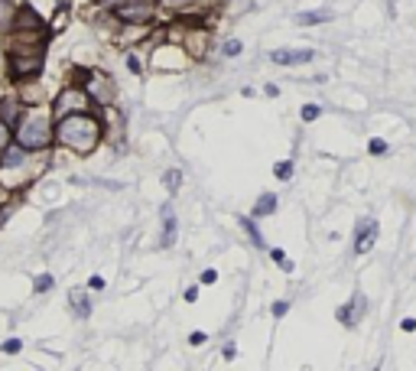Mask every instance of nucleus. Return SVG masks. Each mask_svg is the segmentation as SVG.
<instances>
[{"label":"nucleus","instance_id":"6ab92c4d","mask_svg":"<svg viewBox=\"0 0 416 371\" xmlns=\"http://www.w3.org/2000/svg\"><path fill=\"white\" fill-rule=\"evenodd\" d=\"M286 309H290V303H286V300L273 303V316H286Z\"/></svg>","mask_w":416,"mask_h":371},{"label":"nucleus","instance_id":"ddd939ff","mask_svg":"<svg viewBox=\"0 0 416 371\" xmlns=\"http://www.w3.org/2000/svg\"><path fill=\"white\" fill-rule=\"evenodd\" d=\"M13 20H10V4L7 0H0V26H10Z\"/></svg>","mask_w":416,"mask_h":371},{"label":"nucleus","instance_id":"f8f14e48","mask_svg":"<svg viewBox=\"0 0 416 371\" xmlns=\"http://www.w3.org/2000/svg\"><path fill=\"white\" fill-rule=\"evenodd\" d=\"M319 114H322V108H319V104H306V108H302V121H316Z\"/></svg>","mask_w":416,"mask_h":371},{"label":"nucleus","instance_id":"393cba45","mask_svg":"<svg viewBox=\"0 0 416 371\" xmlns=\"http://www.w3.org/2000/svg\"><path fill=\"white\" fill-rule=\"evenodd\" d=\"M163 4H182V0H163Z\"/></svg>","mask_w":416,"mask_h":371},{"label":"nucleus","instance_id":"7ed1b4c3","mask_svg":"<svg viewBox=\"0 0 416 371\" xmlns=\"http://www.w3.org/2000/svg\"><path fill=\"white\" fill-rule=\"evenodd\" d=\"M374 241H378V222H374V218H364V222H358V232H355V254H368Z\"/></svg>","mask_w":416,"mask_h":371},{"label":"nucleus","instance_id":"9d476101","mask_svg":"<svg viewBox=\"0 0 416 371\" xmlns=\"http://www.w3.org/2000/svg\"><path fill=\"white\" fill-rule=\"evenodd\" d=\"M368 154H374V156H384V154H387V140H381V137H371V140H368Z\"/></svg>","mask_w":416,"mask_h":371},{"label":"nucleus","instance_id":"423d86ee","mask_svg":"<svg viewBox=\"0 0 416 371\" xmlns=\"http://www.w3.org/2000/svg\"><path fill=\"white\" fill-rule=\"evenodd\" d=\"M329 20H332L329 10H306V14L296 16V23L300 26H316V23H329Z\"/></svg>","mask_w":416,"mask_h":371},{"label":"nucleus","instance_id":"b1692460","mask_svg":"<svg viewBox=\"0 0 416 371\" xmlns=\"http://www.w3.org/2000/svg\"><path fill=\"white\" fill-rule=\"evenodd\" d=\"M189 342H192V345H202V342H205V333H192V339Z\"/></svg>","mask_w":416,"mask_h":371},{"label":"nucleus","instance_id":"aec40b11","mask_svg":"<svg viewBox=\"0 0 416 371\" xmlns=\"http://www.w3.org/2000/svg\"><path fill=\"white\" fill-rule=\"evenodd\" d=\"M4 352H20V339H10V342H4Z\"/></svg>","mask_w":416,"mask_h":371},{"label":"nucleus","instance_id":"dca6fc26","mask_svg":"<svg viewBox=\"0 0 416 371\" xmlns=\"http://www.w3.org/2000/svg\"><path fill=\"white\" fill-rule=\"evenodd\" d=\"M124 62H127V69H131L133 75H140V72H143V69H140V59H137V55H127Z\"/></svg>","mask_w":416,"mask_h":371},{"label":"nucleus","instance_id":"9b49d317","mask_svg":"<svg viewBox=\"0 0 416 371\" xmlns=\"http://www.w3.org/2000/svg\"><path fill=\"white\" fill-rule=\"evenodd\" d=\"M273 173H277V179H290V176H293V163H290V160L277 163V166H273Z\"/></svg>","mask_w":416,"mask_h":371},{"label":"nucleus","instance_id":"412c9836","mask_svg":"<svg viewBox=\"0 0 416 371\" xmlns=\"http://www.w3.org/2000/svg\"><path fill=\"white\" fill-rule=\"evenodd\" d=\"M270 257H273V261H277V264H283V261H286V257H283V251H280V247H270Z\"/></svg>","mask_w":416,"mask_h":371},{"label":"nucleus","instance_id":"6e6552de","mask_svg":"<svg viewBox=\"0 0 416 371\" xmlns=\"http://www.w3.org/2000/svg\"><path fill=\"white\" fill-rule=\"evenodd\" d=\"M72 306H75V313H78L82 319H88V313H92V300H88V296L72 294Z\"/></svg>","mask_w":416,"mask_h":371},{"label":"nucleus","instance_id":"f03ea898","mask_svg":"<svg viewBox=\"0 0 416 371\" xmlns=\"http://www.w3.org/2000/svg\"><path fill=\"white\" fill-rule=\"evenodd\" d=\"M49 140H53V124H49V117L43 114V111H26V114L20 117V124H16V144H20L26 154H33V150H46Z\"/></svg>","mask_w":416,"mask_h":371},{"label":"nucleus","instance_id":"4be33fe9","mask_svg":"<svg viewBox=\"0 0 416 371\" xmlns=\"http://www.w3.org/2000/svg\"><path fill=\"white\" fill-rule=\"evenodd\" d=\"M221 355H224V358H228V362H231V358H234V355H238V345H224V352H221Z\"/></svg>","mask_w":416,"mask_h":371},{"label":"nucleus","instance_id":"39448f33","mask_svg":"<svg viewBox=\"0 0 416 371\" xmlns=\"http://www.w3.org/2000/svg\"><path fill=\"white\" fill-rule=\"evenodd\" d=\"M368 309V303H364V296L361 294H355L351 300L345 303V306L339 309V323H345V326H355L358 319H361V313Z\"/></svg>","mask_w":416,"mask_h":371},{"label":"nucleus","instance_id":"5701e85b","mask_svg":"<svg viewBox=\"0 0 416 371\" xmlns=\"http://www.w3.org/2000/svg\"><path fill=\"white\" fill-rule=\"evenodd\" d=\"M400 329H403V333H413V329H416V319H403Z\"/></svg>","mask_w":416,"mask_h":371},{"label":"nucleus","instance_id":"f257e3e1","mask_svg":"<svg viewBox=\"0 0 416 371\" xmlns=\"http://www.w3.org/2000/svg\"><path fill=\"white\" fill-rule=\"evenodd\" d=\"M55 137H59L62 147L78 150V154H92V150L98 147V140H101V124L94 121L92 114H78L75 111V114L59 121Z\"/></svg>","mask_w":416,"mask_h":371},{"label":"nucleus","instance_id":"2eb2a0df","mask_svg":"<svg viewBox=\"0 0 416 371\" xmlns=\"http://www.w3.org/2000/svg\"><path fill=\"white\" fill-rule=\"evenodd\" d=\"M7 140H10L7 124H0V156H4V150H7Z\"/></svg>","mask_w":416,"mask_h":371},{"label":"nucleus","instance_id":"20e7f679","mask_svg":"<svg viewBox=\"0 0 416 371\" xmlns=\"http://www.w3.org/2000/svg\"><path fill=\"white\" fill-rule=\"evenodd\" d=\"M270 59L277 65H306L316 59V53L312 49H277V53H270Z\"/></svg>","mask_w":416,"mask_h":371},{"label":"nucleus","instance_id":"1a4fd4ad","mask_svg":"<svg viewBox=\"0 0 416 371\" xmlns=\"http://www.w3.org/2000/svg\"><path fill=\"white\" fill-rule=\"evenodd\" d=\"M241 228H244L247 235H251V241H254L257 247H263V235L257 232V225H254V218H241Z\"/></svg>","mask_w":416,"mask_h":371},{"label":"nucleus","instance_id":"a211bd4d","mask_svg":"<svg viewBox=\"0 0 416 371\" xmlns=\"http://www.w3.org/2000/svg\"><path fill=\"white\" fill-rule=\"evenodd\" d=\"M202 284H215V280H218V271H212V267H208V271H202Z\"/></svg>","mask_w":416,"mask_h":371},{"label":"nucleus","instance_id":"0eeeda50","mask_svg":"<svg viewBox=\"0 0 416 371\" xmlns=\"http://www.w3.org/2000/svg\"><path fill=\"white\" fill-rule=\"evenodd\" d=\"M273 212H277V195H273V193L261 195V199H257V205H254V218H261V215H273Z\"/></svg>","mask_w":416,"mask_h":371},{"label":"nucleus","instance_id":"4468645a","mask_svg":"<svg viewBox=\"0 0 416 371\" xmlns=\"http://www.w3.org/2000/svg\"><path fill=\"white\" fill-rule=\"evenodd\" d=\"M49 286H53V277H49V274H39V280H36V290H39V294H46Z\"/></svg>","mask_w":416,"mask_h":371},{"label":"nucleus","instance_id":"f3484780","mask_svg":"<svg viewBox=\"0 0 416 371\" xmlns=\"http://www.w3.org/2000/svg\"><path fill=\"white\" fill-rule=\"evenodd\" d=\"M241 49H244V46H241L238 39H231V43L224 46V55H241Z\"/></svg>","mask_w":416,"mask_h":371}]
</instances>
